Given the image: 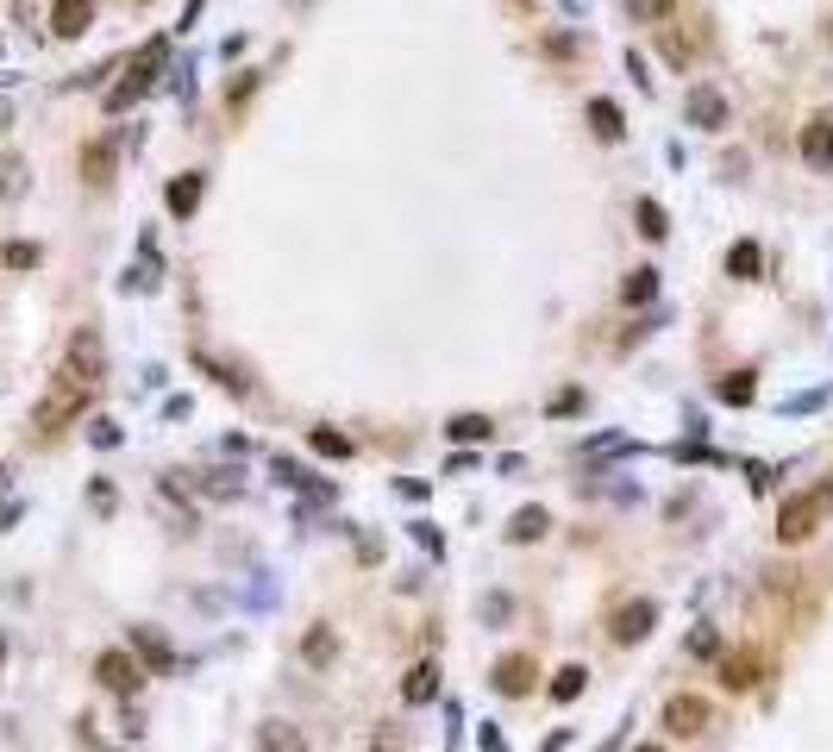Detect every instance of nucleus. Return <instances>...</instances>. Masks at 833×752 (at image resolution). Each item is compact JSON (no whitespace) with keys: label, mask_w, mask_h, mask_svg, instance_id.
Returning <instances> with one entry per match:
<instances>
[{"label":"nucleus","mask_w":833,"mask_h":752,"mask_svg":"<svg viewBox=\"0 0 833 752\" xmlns=\"http://www.w3.org/2000/svg\"><path fill=\"white\" fill-rule=\"evenodd\" d=\"M827 514H833V483H808V489H796V496H783V508H777V539H783V546H802V539L821 533Z\"/></svg>","instance_id":"nucleus-1"},{"label":"nucleus","mask_w":833,"mask_h":752,"mask_svg":"<svg viewBox=\"0 0 833 752\" xmlns=\"http://www.w3.org/2000/svg\"><path fill=\"white\" fill-rule=\"evenodd\" d=\"M94 402V389H82V383H69V376L57 370V383L38 395V408H32V427L38 433H57V427H69V420H82V408Z\"/></svg>","instance_id":"nucleus-2"},{"label":"nucleus","mask_w":833,"mask_h":752,"mask_svg":"<svg viewBox=\"0 0 833 752\" xmlns=\"http://www.w3.org/2000/svg\"><path fill=\"white\" fill-rule=\"evenodd\" d=\"M63 376L69 383H82V389H101V376H107V345L94 326H76L63 345Z\"/></svg>","instance_id":"nucleus-3"},{"label":"nucleus","mask_w":833,"mask_h":752,"mask_svg":"<svg viewBox=\"0 0 833 752\" xmlns=\"http://www.w3.org/2000/svg\"><path fill=\"white\" fill-rule=\"evenodd\" d=\"M163 57H170V44L151 38L145 51H138V63L126 69V82H113V88H107V113H126L132 101H145V94H151V76L163 69Z\"/></svg>","instance_id":"nucleus-4"},{"label":"nucleus","mask_w":833,"mask_h":752,"mask_svg":"<svg viewBox=\"0 0 833 752\" xmlns=\"http://www.w3.org/2000/svg\"><path fill=\"white\" fill-rule=\"evenodd\" d=\"M94 677H101V690H113V696H138V690H145V665H138L126 646H107L101 658H94Z\"/></svg>","instance_id":"nucleus-5"},{"label":"nucleus","mask_w":833,"mask_h":752,"mask_svg":"<svg viewBox=\"0 0 833 752\" xmlns=\"http://www.w3.org/2000/svg\"><path fill=\"white\" fill-rule=\"evenodd\" d=\"M533 677H539L533 652H502V658H495V671H489V684H495V696H527Z\"/></svg>","instance_id":"nucleus-6"},{"label":"nucleus","mask_w":833,"mask_h":752,"mask_svg":"<svg viewBox=\"0 0 833 752\" xmlns=\"http://www.w3.org/2000/svg\"><path fill=\"white\" fill-rule=\"evenodd\" d=\"M138 665H145V677H163V671H176V646L163 640L157 627H132V646H126Z\"/></svg>","instance_id":"nucleus-7"},{"label":"nucleus","mask_w":833,"mask_h":752,"mask_svg":"<svg viewBox=\"0 0 833 752\" xmlns=\"http://www.w3.org/2000/svg\"><path fill=\"white\" fill-rule=\"evenodd\" d=\"M652 621H658V602H646V596H639V602H621V608H614L608 633H614L621 646H633V640H646V633H652Z\"/></svg>","instance_id":"nucleus-8"},{"label":"nucleus","mask_w":833,"mask_h":752,"mask_svg":"<svg viewBox=\"0 0 833 752\" xmlns=\"http://www.w3.org/2000/svg\"><path fill=\"white\" fill-rule=\"evenodd\" d=\"M702 727H708V702L702 696H671V702H664V734H677V740H689V734H702Z\"/></svg>","instance_id":"nucleus-9"},{"label":"nucleus","mask_w":833,"mask_h":752,"mask_svg":"<svg viewBox=\"0 0 833 752\" xmlns=\"http://www.w3.org/2000/svg\"><path fill=\"white\" fill-rule=\"evenodd\" d=\"M796 151H802V163H808V170H827V163H833V113H815V120L802 126Z\"/></svg>","instance_id":"nucleus-10"},{"label":"nucleus","mask_w":833,"mask_h":752,"mask_svg":"<svg viewBox=\"0 0 833 752\" xmlns=\"http://www.w3.org/2000/svg\"><path fill=\"white\" fill-rule=\"evenodd\" d=\"M683 113H689V126H702V132H721V126H727V101H721L714 88H689Z\"/></svg>","instance_id":"nucleus-11"},{"label":"nucleus","mask_w":833,"mask_h":752,"mask_svg":"<svg viewBox=\"0 0 833 752\" xmlns=\"http://www.w3.org/2000/svg\"><path fill=\"white\" fill-rule=\"evenodd\" d=\"M758 677H765V652L746 646V652H727V658H721V684H727V690H752Z\"/></svg>","instance_id":"nucleus-12"},{"label":"nucleus","mask_w":833,"mask_h":752,"mask_svg":"<svg viewBox=\"0 0 833 752\" xmlns=\"http://www.w3.org/2000/svg\"><path fill=\"white\" fill-rule=\"evenodd\" d=\"M94 26V0H57L51 7V32L57 38H82Z\"/></svg>","instance_id":"nucleus-13"},{"label":"nucleus","mask_w":833,"mask_h":752,"mask_svg":"<svg viewBox=\"0 0 833 752\" xmlns=\"http://www.w3.org/2000/svg\"><path fill=\"white\" fill-rule=\"evenodd\" d=\"M433 696H439V665H433V658H420V665L408 671V684H401V702L420 709V702H433Z\"/></svg>","instance_id":"nucleus-14"},{"label":"nucleus","mask_w":833,"mask_h":752,"mask_svg":"<svg viewBox=\"0 0 833 752\" xmlns=\"http://www.w3.org/2000/svg\"><path fill=\"white\" fill-rule=\"evenodd\" d=\"M163 201H170V214H176V220H188V214L201 207V176H195V170H188V176H176L170 188H163Z\"/></svg>","instance_id":"nucleus-15"},{"label":"nucleus","mask_w":833,"mask_h":752,"mask_svg":"<svg viewBox=\"0 0 833 752\" xmlns=\"http://www.w3.org/2000/svg\"><path fill=\"white\" fill-rule=\"evenodd\" d=\"M82 176H88V182H107V176H113V138H94V145H82Z\"/></svg>","instance_id":"nucleus-16"},{"label":"nucleus","mask_w":833,"mask_h":752,"mask_svg":"<svg viewBox=\"0 0 833 752\" xmlns=\"http://www.w3.org/2000/svg\"><path fill=\"white\" fill-rule=\"evenodd\" d=\"M257 752H307V740H301V727L276 721V727H264V734H257Z\"/></svg>","instance_id":"nucleus-17"},{"label":"nucleus","mask_w":833,"mask_h":752,"mask_svg":"<svg viewBox=\"0 0 833 752\" xmlns=\"http://www.w3.org/2000/svg\"><path fill=\"white\" fill-rule=\"evenodd\" d=\"M589 120H595V138H608V145L627 132V113L614 107V101H589Z\"/></svg>","instance_id":"nucleus-18"},{"label":"nucleus","mask_w":833,"mask_h":752,"mask_svg":"<svg viewBox=\"0 0 833 752\" xmlns=\"http://www.w3.org/2000/svg\"><path fill=\"white\" fill-rule=\"evenodd\" d=\"M332 652H339V640H332V627H326V621H320V627H307V640H301V658H307V665H326Z\"/></svg>","instance_id":"nucleus-19"},{"label":"nucleus","mask_w":833,"mask_h":752,"mask_svg":"<svg viewBox=\"0 0 833 752\" xmlns=\"http://www.w3.org/2000/svg\"><path fill=\"white\" fill-rule=\"evenodd\" d=\"M752 370H733V376H721V383H714V395H721V402H733V408H746L752 402Z\"/></svg>","instance_id":"nucleus-20"},{"label":"nucleus","mask_w":833,"mask_h":752,"mask_svg":"<svg viewBox=\"0 0 833 752\" xmlns=\"http://www.w3.org/2000/svg\"><path fill=\"white\" fill-rule=\"evenodd\" d=\"M583 684H589V671H583V665H564V671L552 677V702H577Z\"/></svg>","instance_id":"nucleus-21"},{"label":"nucleus","mask_w":833,"mask_h":752,"mask_svg":"<svg viewBox=\"0 0 833 752\" xmlns=\"http://www.w3.org/2000/svg\"><path fill=\"white\" fill-rule=\"evenodd\" d=\"M727 276H740V282L758 276V245H752V239H740V245L727 251Z\"/></svg>","instance_id":"nucleus-22"},{"label":"nucleus","mask_w":833,"mask_h":752,"mask_svg":"<svg viewBox=\"0 0 833 752\" xmlns=\"http://www.w3.org/2000/svg\"><path fill=\"white\" fill-rule=\"evenodd\" d=\"M621 295H627V308H646V301L658 295V270H633Z\"/></svg>","instance_id":"nucleus-23"},{"label":"nucleus","mask_w":833,"mask_h":752,"mask_svg":"<svg viewBox=\"0 0 833 752\" xmlns=\"http://www.w3.org/2000/svg\"><path fill=\"white\" fill-rule=\"evenodd\" d=\"M627 13L639 19V26H664V19L677 13V0H627Z\"/></svg>","instance_id":"nucleus-24"},{"label":"nucleus","mask_w":833,"mask_h":752,"mask_svg":"<svg viewBox=\"0 0 833 752\" xmlns=\"http://www.w3.org/2000/svg\"><path fill=\"white\" fill-rule=\"evenodd\" d=\"M451 439H458V445H470V439H489L495 427H489V414H458V420H451V427H445Z\"/></svg>","instance_id":"nucleus-25"},{"label":"nucleus","mask_w":833,"mask_h":752,"mask_svg":"<svg viewBox=\"0 0 833 752\" xmlns=\"http://www.w3.org/2000/svg\"><path fill=\"white\" fill-rule=\"evenodd\" d=\"M545 527H552V521H545V508H520L514 527H508V539H539Z\"/></svg>","instance_id":"nucleus-26"},{"label":"nucleus","mask_w":833,"mask_h":752,"mask_svg":"<svg viewBox=\"0 0 833 752\" xmlns=\"http://www.w3.org/2000/svg\"><path fill=\"white\" fill-rule=\"evenodd\" d=\"M19 188H26V163H19V157H0V201L19 195Z\"/></svg>","instance_id":"nucleus-27"},{"label":"nucleus","mask_w":833,"mask_h":752,"mask_svg":"<svg viewBox=\"0 0 833 752\" xmlns=\"http://www.w3.org/2000/svg\"><path fill=\"white\" fill-rule=\"evenodd\" d=\"M0 257H7V270H38V257H44V251H38V245H26V239H13Z\"/></svg>","instance_id":"nucleus-28"},{"label":"nucleus","mask_w":833,"mask_h":752,"mask_svg":"<svg viewBox=\"0 0 833 752\" xmlns=\"http://www.w3.org/2000/svg\"><path fill=\"white\" fill-rule=\"evenodd\" d=\"M639 232H646V239H664V232H671V226H664V207H658V201H639Z\"/></svg>","instance_id":"nucleus-29"},{"label":"nucleus","mask_w":833,"mask_h":752,"mask_svg":"<svg viewBox=\"0 0 833 752\" xmlns=\"http://www.w3.org/2000/svg\"><path fill=\"white\" fill-rule=\"evenodd\" d=\"M314 452H326V458H351V439H345V433H332V427H320V433H314Z\"/></svg>","instance_id":"nucleus-30"},{"label":"nucleus","mask_w":833,"mask_h":752,"mask_svg":"<svg viewBox=\"0 0 833 752\" xmlns=\"http://www.w3.org/2000/svg\"><path fill=\"white\" fill-rule=\"evenodd\" d=\"M689 652H696V658H714V652H721V633H714V627H696V640H689Z\"/></svg>","instance_id":"nucleus-31"},{"label":"nucleus","mask_w":833,"mask_h":752,"mask_svg":"<svg viewBox=\"0 0 833 752\" xmlns=\"http://www.w3.org/2000/svg\"><path fill=\"white\" fill-rule=\"evenodd\" d=\"M88 439H94V445H119V427H113V420H94Z\"/></svg>","instance_id":"nucleus-32"},{"label":"nucleus","mask_w":833,"mask_h":752,"mask_svg":"<svg viewBox=\"0 0 833 752\" xmlns=\"http://www.w3.org/2000/svg\"><path fill=\"white\" fill-rule=\"evenodd\" d=\"M0 671H7V633H0Z\"/></svg>","instance_id":"nucleus-33"},{"label":"nucleus","mask_w":833,"mask_h":752,"mask_svg":"<svg viewBox=\"0 0 833 752\" xmlns=\"http://www.w3.org/2000/svg\"><path fill=\"white\" fill-rule=\"evenodd\" d=\"M633 752H664V746H658V740H646V746H633Z\"/></svg>","instance_id":"nucleus-34"}]
</instances>
